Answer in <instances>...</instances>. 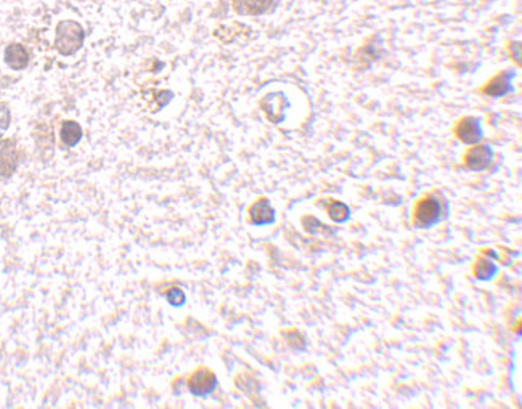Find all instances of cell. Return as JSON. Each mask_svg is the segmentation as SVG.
I'll list each match as a JSON object with an SVG mask.
<instances>
[{
	"instance_id": "obj_1",
	"label": "cell",
	"mask_w": 522,
	"mask_h": 409,
	"mask_svg": "<svg viewBox=\"0 0 522 409\" xmlns=\"http://www.w3.org/2000/svg\"><path fill=\"white\" fill-rule=\"evenodd\" d=\"M84 29L74 21H63L58 24L57 42L55 47L62 55H73L82 47Z\"/></svg>"
},
{
	"instance_id": "obj_2",
	"label": "cell",
	"mask_w": 522,
	"mask_h": 409,
	"mask_svg": "<svg viewBox=\"0 0 522 409\" xmlns=\"http://www.w3.org/2000/svg\"><path fill=\"white\" fill-rule=\"evenodd\" d=\"M442 204L435 196H426L415 209V224L418 228H433L442 220Z\"/></svg>"
},
{
	"instance_id": "obj_3",
	"label": "cell",
	"mask_w": 522,
	"mask_h": 409,
	"mask_svg": "<svg viewBox=\"0 0 522 409\" xmlns=\"http://www.w3.org/2000/svg\"><path fill=\"white\" fill-rule=\"evenodd\" d=\"M217 388V377L209 370H198L193 376L189 379V390L195 397H209Z\"/></svg>"
},
{
	"instance_id": "obj_4",
	"label": "cell",
	"mask_w": 522,
	"mask_h": 409,
	"mask_svg": "<svg viewBox=\"0 0 522 409\" xmlns=\"http://www.w3.org/2000/svg\"><path fill=\"white\" fill-rule=\"evenodd\" d=\"M494 161V151L487 145H478L466 153L464 164L469 170L480 172L485 170Z\"/></svg>"
},
{
	"instance_id": "obj_5",
	"label": "cell",
	"mask_w": 522,
	"mask_h": 409,
	"mask_svg": "<svg viewBox=\"0 0 522 409\" xmlns=\"http://www.w3.org/2000/svg\"><path fill=\"white\" fill-rule=\"evenodd\" d=\"M455 132H457V136L463 143L468 145H476L482 140V129H480L479 120L474 118L461 119Z\"/></svg>"
},
{
	"instance_id": "obj_6",
	"label": "cell",
	"mask_w": 522,
	"mask_h": 409,
	"mask_svg": "<svg viewBox=\"0 0 522 409\" xmlns=\"http://www.w3.org/2000/svg\"><path fill=\"white\" fill-rule=\"evenodd\" d=\"M250 215H251L252 224L259 225V226L273 224V221H275V209H273L267 199L257 201V203L251 207Z\"/></svg>"
},
{
	"instance_id": "obj_7",
	"label": "cell",
	"mask_w": 522,
	"mask_h": 409,
	"mask_svg": "<svg viewBox=\"0 0 522 409\" xmlns=\"http://www.w3.org/2000/svg\"><path fill=\"white\" fill-rule=\"evenodd\" d=\"M5 63L12 69H24L29 63V53L23 45L12 44L5 50Z\"/></svg>"
},
{
	"instance_id": "obj_8",
	"label": "cell",
	"mask_w": 522,
	"mask_h": 409,
	"mask_svg": "<svg viewBox=\"0 0 522 409\" xmlns=\"http://www.w3.org/2000/svg\"><path fill=\"white\" fill-rule=\"evenodd\" d=\"M513 89V73H501L484 89L490 97H503Z\"/></svg>"
},
{
	"instance_id": "obj_9",
	"label": "cell",
	"mask_w": 522,
	"mask_h": 409,
	"mask_svg": "<svg viewBox=\"0 0 522 409\" xmlns=\"http://www.w3.org/2000/svg\"><path fill=\"white\" fill-rule=\"evenodd\" d=\"M272 0H233V10L240 15H261L270 7Z\"/></svg>"
},
{
	"instance_id": "obj_10",
	"label": "cell",
	"mask_w": 522,
	"mask_h": 409,
	"mask_svg": "<svg viewBox=\"0 0 522 409\" xmlns=\"http://www.w3.org/2000/svg\"><path fill=\"white\" fill-rule=\"evenodd\" d=\"M15 167H17V153H15L13 143L7 141L3 145L2 153H0V175L10 176L13 174Z\"/></svg>"
},
{
	"instance_id": "obj_11",
	"label": "cell",
	"mask_w": 522,
	"mask_h": 409,
	"mask_svg": "<svg viewBox=\"0 0 522 409\" xmlns=\"http://www.w3.org/2000/svg\"><path fill=\"white\" fill-rule=\"evenodd\" d=\"M60 136H62V141L66 146H76L78 141L82 138V129L78 122H73V120H66L62 125V132H60Z\"/></svg>"
},
{
	"instance_id": "obj_12",
	"label": "cell",
	"mask_w": 522,
	"mask_h": 409,
	"mask_svg": "<svg viewBox=\"0 0 522 409\" xmlns=\"http://www.w3.org/2000/svg\"><path fill=\"white\" fill-rule=\"evenodd\" d=\"M498 273V269H496L495 264H491L490 260L480 259L478 260V264L474 266V276L478 278L479 281H490L494 280Z\"/></svg>"
},
{
	"instance_id": "obj_13",
	"label": "cell",
	"mask_w": 522,
	"mask_h": 409,
	"mask_svg": "<svg viewBox=\"0 0 522 409\" xmlns=\"http://www.w3.org/2000/svg\"><path fill=\"white\" fill-rule=\"evenodd\" d=\"M328 215L331 217V220L336 221V224H344V221H347L349 217H351V210H349V207L344 203L334 201V203H331V206L328 207Z\"/></svg>"
},
{
	"instance_id": "obj_14",
	"label": "cell",
	"mask_w": 522,
	"mask_h": 409,
	"mask_svg": "<svg viewBox=\"0 0 522 409\" xmlns=\"http://www.w3.org/2000/svg\"><path fill=\"white\" fill-rule=\"evenodd\" d=\"M166 299L172 307H182V305H185V302H186L184 291H180L179 287H172L171 291H167Z\"/></svg>"
},
{
	"instance_id": "obj_15",
	"label": "cell",
	"mask_w": 522,
	"mask_h": 409,
	"mask_svg": "<svg viewBox=\"0 0 522 409\" xmlns=\"http://www.w3.org/2000/svg\"><path fill=\"white\" fill-rule=\"evenodd\" d=\"M10 124V111L7 106L0 104V136H2V134L7 130Z\"/></svg>"
}]
</instances>
